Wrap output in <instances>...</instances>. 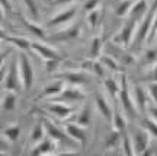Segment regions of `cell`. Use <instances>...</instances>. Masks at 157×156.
<instances>
[{
  "label": "cell",
  "instance_id": "obj_1",
  "mask_svg": "<svg viewBox=\"0 0 157 156\" xmlns=\"http://www.w3.org/2000/svg\"><path fill=\"white\" fill-rule=\"evenodd\" d=\"M17 70H19V76H21V80H22V88H25L26 90H29L32 88V83H34V67L31 64V60L29 57L21 51L19 53V57H17Z\"/></svg>",
  "mask_w": 157,
  "mask_h": 156
},
{
  "label": "cell",
  "instance_id": "obj_2",
  "mask_svg": "<svg viewBox=\"0 0 157 156\" xmlns=\"http://www.w3.org/2000/svg\"><path fill=\"white\" fill-rule=\"evenodd\" d=\"M119 101H121V105H122L124 111L128 114L131 118H135L138 114V108L135 105L134 98H132V92H129L128 86H127V79L125 76H122L121 80V90H119Z\"/></svg>",
  "mask_w": 157,
  "mask_h": 156
},
{
  "label": "cell",
  "instance_id": "obj_3",
  "mask_svg": "<svg viewBox=\"0 0 157 156\" xmlns=\"http://www.w3.org/2000/svg\"><path fill=\"white\" fill-rule=\"evenodd\" d=\"M77 10H78V7L76 5L64 7L63 10H60L58 13H56V15L47 22V26H48V28H58V26L67 25L68 22H71L74 18H76Z\"/></svg>",
  "mask_w": 157,
  "mask_h": 156
},
{
  "label": "cell",
  "instance_id": "obj_4",
  "mask_svg": "<svg viewBox=\"0 0 157 156\" xmlns=\"http://www.w3.org/2000/svg\"><path fill=\"white\" fill-rule=\"evenodd\" d=\"M131 139H132V145H134V155H140V153H147V149L150 147V142L153 137L146 128L141 127L135 130Z\"/></svg>",
  "mask_w": 157,
  "mask_h": 156
},
{
  "label": "cell",
  "instance_id": "obj_5",
  "mask_svg": "<svg viewBox=\"0 0 157 156\" xmlns=\"http://www.w3.org/2000/svg\"><path fill=\"white\" fill-rule=\"evenodd\" d=\"M22 86V80L19 76V70H17V64H15V67L12 66L9 73L6 74L5 78V89L10 90V92H16L21 89Z\"/></svg>",
  "mask_w": 157,
  "mask_h": 156
},
{
  "label": "cell",
  "instance_id": "obj_6",
  "mask_svg": "<svg viewBox=\"0 0 157 156\" xmlns=\"http://www.w3.org/2000/svg\"><path fill=\"white\" fill-rule=\"evenodd\" d=\"M64 130H66L68 137L73 140L74 143H78V145H84L86 143V131H84L83 126H80V124H77L74 121V123L67 124L64 127Z\"/></svg>",
  "mask_w": 157,
  "mask_h": 156
},
{
  "label": "cell",
  "instance_id": "obj_7",
  "mask_svg": "<svg viewBox=\"0 0 157 156\" xmlns=\"http://www.w3.org/2000/svg\"><path fill=\"white\" fill-rule=\"evenodd\" d=\"M47 110H48L52 115H56L57 118H60V120H67V118H70L74 114V110L71 108V106L64 105V104H61V102L50 104V105L47 106Z\"/></svg>",
  "mask_w": 157,
  "mask_h": 156
},
{
  "label": "cell",
  "instance_id": "obj_8",
  "mask_svg": "<svg viewBox=\"0 0 157 156\" xmlns=\"http://www.w3.org/2000/svg\"><path fill=\"white\" fill-rule=\"evenodd\" d=\"M32 50L42 57L45 62H47V60H61L60 54H58L56 50H52L51 47L42 44V42H32Z\"/></svg>",
  "mask_w": 157,
  "mask_h": 156
},
{
  "label": "cell",
  "instance_id": "obj_9",
  "mask_svg": "<svg viewBox=\"0 0 157 156\" xmlns=\"http://www.w3.org/2000/svg\"><path fill=\"white\" fill-rule=\"evenodd\" d=\"M58 96H60L61 102H77V101L84 99L86 94L82 89H78L77 86L73 85L71 88H64V90Z\"/></svg>",
  "mask_w": 157,
  "mask_h": 156
},
{
  "label": "cell",
  "instance_id": "obj_10",
  "mask_svg": "<svg viewBox=\"0 0 157 156\" xmlns=\"http://www.w3.org/2000/svg\"><path fill=\"white\" fill-rule=\"evenodd\" d=\"M42 121H44L45 130H47V133H48V136H50L51 139H54L56 142H63V143L67 142V140H71L68 137V134L66 133V130H64V131L60 130L57 126H54L51 121H48L47 118H42ZM71 142H73V140H71Z\"/></svg>",
  "mask_w": 157,
  "mask_h": 156
},
{
  "label": "cell",
  "instance_id": "obj_11",
  "mask_svg": "<svg viewBox=\"0 0 157 156\" xmlns=\"http://www.w3.org/2000/svg\"><path fill=\"white\" fill-rule=\"evenodd\" d=\"M147 13H148V3H147V0H137L134 5H132V7H131V12H129L128 18L129 19H134L137 22H140Z\"/></svg>",
  "mask_w": 157,
  "mask_h": 156
},
{
  "label": "cell",
  "instance_id": "obj_12",
  "mask_svg": "<svg viewBox=\"0 0 157 156\" xmlns=\"http://www.w3.org/2000/svg\"><path fill=\"white\" fill-rule=\"evenodd\" d=\"M56 149V140L51 139L50 136L47 137V139H42L41 142H38L36 145L34 146V149L31 150L32 155H45V153H51V152H54Z\"/></svg>",
  "mask_w": 157,
  "mask_h": 156
},
{
  "label": "cell",
  "instance_id": "obj_13",
  "mask_svg": "<svg viewBox=\"0 0 157 156\" xmlns=\"http://www.w3.org/2000/svg\"><path fill=\"white\" fill-rule=\"evenodd\" d=\"M80 35V26L73 25V26H66L64 29L58 31V32L52 34V38L58 39V41H68V39H74Z\"/></svg>",
  "mask_w": 157,
  "mask_h": 156
},
{
  "label": "cell",
  "instance_id": "obj_14",
  "mask_svg": "<svg viewBox=\"0 0 157 156\" xmlns=\"http://www.w3.org/2000/svg\"><path fill=\"white\" fill-rule=\"evenodd\" d=\"M132 98H134V102H135V105H137V108H138V111L146 110L147 102H148V99H150L146 88H141V86H138V85H135L134 90H132Z\"/></svg>",
  "mask_w": 157,
  "mask_h": 156
},
{
  "label": "cell",
  "instance_id": "obj_15",
  "mask_svg": "<svg viewBox=\"0 0 157 156\" xmlns=\"http://www.w3.org/2000/svg\"><path fill=\"white\" fill-rule=\"evenodd\" d=\"M95 104H96V108H98V111L101 112L102 117L108 118V120H111L112 118V114H113V110L111 104L108 102V99L103 96V95H96L95 98Z\"/></svg>",
  "mask_w": 157,
  "mask_h": 156
},
{
  "label": "cell",
  "instance_id": "obj_16",
  "mask_svg": "<svg viewBox=\"0 0 157 156\" xmlns=\"http://www.w3.org/2000/svg\"><path fill=\"white\" fill-rule=\"evenodd\" d=\"M63 79H66L67 82H70L71 85L74 86H78V85H83V83H87L89 82V79L86 76V73H80V72H67L64 73L61 76Z\"/></svg>",
  "mask_w": 157,
  "mask_h": 156
},
{
  "label": "cell",
  "instance_id": "obj_17",
  "mask_svg": "<svg viewBox=\"0 0 157 156\" xmlns=\"http://www.w3.org/2000/svg\"><path fill=\"white\" fill-rule=\"evenodd\" d=\"M103 88L108 92V95L111 98H115L119 95V90H121V82L115 80L113 78H105L103 80Z\"/></svg>",
  "mask_w": 157,
  "mask_h": 156
},
{
  "label": "cell",
  "instance_id": "obj_18",
  "mask_svg": "<svg viewBox=\"0 0 157 156\" xmlns=\"http://www.w3.org/2000/svg\"><path fill=\"white\" fill-rule=\"evenodd\" d=\"M63 90H64L63 82L57 80V82H52V83L45 86L44 90H42V94H41V98H44V96H58Z\"/></svg>",
  "mask_w": 157,
  "mask_h": 156
},
{
  "label": "cell",
  "instance_id": "obj_19",
  "mask_svg": "<svg viewBox=\"0 0 157 156\" xmlns=\"http://www.w3.org/2000/svg\"><path fill=\"white\" fill-rule=\"evenodd\" d=\"M45 126H44V121L41 120L39 123H36L32 127V131H31V136H29V139H31V142L34 143V145H36L38 142H41V140L44 139L45 136Z\"/></svg>",
  "mask_w": 157,
  "mask_h": 156
},
{
  "label": "cell",
  "instance_id": "obj_20",
  "mask_svg": "<svg viewBox=\"0 0 157 156\" xmlns=\"http://www.w3.org/2000/svg\"><path fill=\"white\" fill-rule=\"evenodd\" d=\"M3 38H5L6 41L12 42L17 50H21V51H25V50L32 48V42L28 41V39H25V38H21V37H6L5 34H3Z\"/></svg>",
  "mask_w": 157,
  "mask_h": 156
},
{
  "label": "cell",
  "instance_id": "obj_21",
  "mask_svg": "<svg viewBox=\"0 0 157 156\" xmlns=\"http://www.w3.org/2000/svg\"><path fill=\"white\" fill-rule=\"evenodd\" d=\"M134 5L132 0H121L118 6L115 7V15L119 18H124V16H128L129 12H131V7Z\"/></svg>",
  "mask_w": 157,
  "mask_h": 156
},
{
  "label": "cell",
  "instance_id": "obj_22",
  "mask_svg": "<svg viewBox=\"0 0 157 156\" xmlns=\"http://www.w3.org/2000/svg\"><path fill=\"white\" fill-rule=\"evenodd\" d=\"M16 95L15 92H10V90H7V94L5 95V98H3V102H2V106H3V111L6 112H10L13 111L15 108H16Z\"/></svg>",
  "mask_w": 157,
  "mask_h": 156
},
{
  "label": "cell",
  "instance_id": "obj_23",
  "mask_svg": "<svg viewBox=\"0 0 157 156\" xmlns=\"http://www.w3.org/2000/svg\"><path fill=\"white\" fill-rule=\"evenodd\" d=\"M111 121H112L113 130H118V131H125V128H127V120H125V117H124L121 112L113 111Z\"/></svg>",
  "mask_w": 157,
  "mask_h": 156
},
{
  "label": "cell",
  "instance_id": "obj_24",
  "mask_svg": "<svg viewBox=\"0 0 157 156\" xmlns=\"http://www.w3.org/2000/svg\"><path fill=\"white\" fill-rule=\"evenodd\" d=\"M122 139V131H118V130H113L112 133H109L105 137V147L106 149H113L115 146H118V143Z\"/></svg>",
  "mask_w": 157,
  "mask_h": 156
},
{
  "label": "cell",
  "instance_id": "obj_25",
  "mask_svg": "<svg viewBox=\"0 0 157 156\" xmlns=\"http://www.w3.org/2000/svg\"><path fill=\"white\" fill-rule=\"evenodd\" d=\"M22 2H23V6H25V10L28 13V16L32 21L38 19L39 10H38V6H36V0H22Z\"/></svg>",
  "mask_w": 157,
  "mask_h": 156
},
{
  "label": "cell",
  "instance_id": "obj_26",
  "mask_svg": "<svg viewBox=\"0 0 157 156\" xmlns=\"http://www.w3.org/2000/svg\"><path fill=\"white\" fill-rule=\"evenodd\" d=\"M99 60L102 62V64L106 67V70H111V72H117L119 70V62H118L117 58H113L111 56H102L99 57Z\"/></svg>",
  "mask_w": 157,
  "mask_h": 156
},
{
  "label": "cell",
  "instance_id": "obj_27",
  "mask_svg": "<svg viewBox=\"0 0 157 156\" xmlns=\"http://www.w3.org/2000/svg\"><path fill=\"white\" fill-rule=\"evenodd\" d=\"M19 134H21V128H19V126H16V124H12L9 127H6L5 131H3L5 139H7L9 142H16L17 137H19Z\"/></svg>",
  "mask_w": 157,
  "mask_h": 156
},
{
  "label": "cell",
  "instance_id": "obj_28",
  "mask_svg": "<svg viewBox=\"0 0 157 156\" xmlns=\"http://www.w3.org/2000/svg\"><path fill=\"white\" fill-rule=\"evenodd\" d=\"M141 127H144L148 131V133L151 134L153 139H157V123L153 120L151 117H146L143 120V123H141Z\"/></svg>",
  "mask_w": 157,
  "mask_h": 156
},
{
  "label": "cell",
  "instance_id": "obj_29",
  "mask_svg": "<svg viewBox=\"0 0 157 156\" xmlns=\"http://www.w3.org/2000/svg\"><path fill=\"white\" fill-rule=\"evenodd\" d=\"M86 19H87V23H89L92 28L98 26V25H99V22H101V19H102L101 7H98V9H95V10L89 12V13H87V16H86Z\"/></svg>",
  "mask_w": 157,
  "mask_h": 156
},
{
  "label": "cell",
  "instance_id": "obj_30",
  "mask_svg": "<svg viewBox=\"0 0 157 156\" xmlns=\"http://www.w3.org/2000/svg\"><path fill=\"white\" fill-rule=\"evenodd\" d=\"M122 150L125 155H134V145H132V139L128 136V133L122 131Z\"/></svg>",
  "mask_w": 157,
  "mask_h": 156
},
{
  "label": "cell",
  "instance_id": "obj_31",
  "mask_svg": "<svg viewBox=\"0 0 157 156\" xmlns=\"http://www.w3.org/2000/svg\"><path fill=\"white\" fill-rule=\"evenodd\" d=\"M90 114H92L90 108L89 106H84L83 110L80 111V114L76 115V123L80 124V126H83V127H86V126L90 123Z\"/></svg>",
  "mask_w": 157,
  "mask_h": 156
},
{
  "label": "cell",
  "instance_id": "obj_32",
  "mask_svg": "<svg viewBox=\"0 0 157 156\" xmlns=\"http://www.w3.org/2000/svg\"><path fill=\"white\" fill-rule=\"evenodd\" d=\"M102 47H103L102 39L99 38V37H95V38H93V41H92V44H90V51H89L90 57H92V58H98V57H99V54H101Z\"/></svg>",
  "mask_w": 157,
  "mask_h": 156
},
{
  "label": "cell",
  "instance_id": "obj_33",
  "mask_svg": "<svg viewBox=\"0 0 157 156\" xmlns=\"http://www.w3.org/2000/svg\"><path fill=\"white\" fill-rule=\"evenodd\" d=\"M147 94L153 104H157V82H150L147 85Z\"/></svg>",
  "mask_w": 157,
  "mask_h": 156
},
{
  "label": "cell",
  "instance_id": "obj_34",
  "mask_svg": "<svg viewBox=\"0 0 157 156\" xmlns=\"http://www.w3.org/2000/svg\"><path fill=\"white\" fill-rule=\"evenodd\" d=\"M144 60L148 64H154L157 62V48H150V50L146 51V56H144Z\"/></svg>",
  "mask_w": 157,
  "mask_h": 156
},
{
  "label": "cell",
  "instance_id": "obj_35",
  "mask_svg": "<svg viewBox=\"0 0 157 156\" xmlns=\"http://www.w3.org/2000/svg\"><path fill=\"white\" fill-rule=\"evenodd\" d=\"M99 3H101V0H86L83 3V10L84 12H92V10H95V9H98L99 7Z\"/></svg>",
  "mask_w": 157,
  "mask_h": 156
},
{
  "label": "cell",
  "instance_id": "obj_36",
  "mask_svg": "<svg viewBox=\"0 0 157 156\" xmlns=\"http://www.w3.org/2000/svg\"><path fill=\"white\" fill-rule=\"evenodd\" d=\"M60 62H61V60H47L45 63H47V70H48V73L54 72L57 67H58Z\"/></svg>",
  "mask_w": 157,
  "mask_h": 156
},
{
  "label": "cell",
  "instance_id": "obj_37",
  "mask_svg": "<svg viewBox=\"0 0 157 156\" xmlns=\"http://www.w3.org/2000/svg\"><path fill=\"white\" fill-rule=\"evenodd\" d=\"M119 63H122L124 66H129V64H132V63H134V57L129 56V54H124V56L121 57Z\"/></svg>",
  "mask_w": 157,
  "mask_h": 156
},
{
  "label": "cell",
  "instance_id": "obj_38",
  "mask_svg": "<svg viewBox=\"0 0 157 156\" xmlns=\"http://www.w3.org/2000/svg\"><path fill=\"white\" fill-rule=\"evenodd\" d=\"M2 9H3V12H10L13 9L12 0H2Z\"/></svg>",
  "mask_w": 157,
  "mask_h": 156
},
{
  "label": "cell",
  "instance_id": "obj_39",
  "mask_svg": "<svg viewBox=\"0 0 157 156\" xmlns=\"http://www.w3.org/2000/svg\"><path fill=\"white\" fill-rule=\"evenodd\" d=\"M148 115L157 123V104H153L151 108H148Z\"/></svg>",
  "mask_w": 157,
  "mask_h": 156
},
{
  "label": "cell",
  "instance_id": "obj_40",
  "mask_svg": "<svg viewBox=\"0 0 157 156\" xmlns=\"http://www.w3.org/2000/svg\"><path fill=\"white\" fill-rule=\"evenodd\" d=\"M76 0H54V5H68V3H74Z\"/></svg>",
  "mask_w": 157,
  "mask_h": 156
},
{
  "label": "cell",
  "instance_id": "obj_41",
  "mask_svg": "<svg viewBox=\"0 0 157 156\" xmlns=\"http://www.w3.org/2000/svg\"><path fill=\"white\" fill-rule=\"evenodd\" d=\"M154 29H156V37H157V16L154 19Z\"/></svg>",
  "mask_w": 157,
  "mask_h": 156
}]
</instances>
